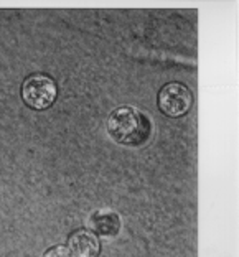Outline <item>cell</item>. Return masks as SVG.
I'll use <instances>...</instances> for the list:
<instances>
[{
    "label": "cell",
    "mask_w": 239,
    "mask_h": 257,
    "mask_svg": "<svg viewBox=\"0 0 239 257\" xmlns=\"http://www.w3.org/2000/svg\"><path fill=\"white\" fill-rule=\"evenodd\" d=\"M87 227L92 234L102 239H112L121 232V216L112 209H96L87 218Z\"/></svg>",
    "instance_id": "cell-4"
},
{
    "label": "cell",
    "mask_w": 239,
    "mask_h": 257,
    "mask_svg": "<svg viewBox=\"0 0 239 257\" xmlns=\"http://www.w3.org/2000/svg\"><path fill=\"white\" fill-rule=\"evenodd\" d=\"M68 249L74 257H99L101 242L89 229H78L68 237Z\"/></svg>",
    "instance_id": "cell-5"
},
{
    "label": "cell",
    "mask_w": 239,
    "mask_h": 257,
    "mask_svg": "<svg viewBox=\"0 0 239 257\" xmlns=\"http://www.w3.org/2000/svg\"><path fill=\"white\" fill-rule=\"evenodd\" d=\"M42 257H74L71 250L68 249V246H51L50 249H46Z\"/></svg>",
    "instance_id": "cell-6"
},
{
    "label": "cell",
    "mask_w": 239,
    "mask_h": 257,
    "mask_svg": "<svg viewBox=\"0 0 239 257\" xmlns=\"http://www.w3.org/2000/svg\"><path fill=\"white\" fill-rule=\"evenodd\" d=\"M107 134L115 144L142 147L152 137V120L137 107L121 106L109 114Z\"/></svg>",
    "instance_id": "cell-1"
},
{
    "label": "cell",
    "mask_w": 239,
    "mask_h": 257,
    "mask_svg": "<svg viewBox=\"0 0 239 257\" xmlns=\"http://www.w3.org/2000/svg\"><path fill=\"white\" fill-rule=\"evenodd\" d=\"M191 106H193V92L182 83H167L157 94V107L167 117H183L190 112Z\"/></svg>",
    "instance_id": "cell-3"
},
{
    "label": "cell",
    "mask_w": 239,
    "mask_h": 257,
    "mask_svg": "<svg viewBox=\"0 0 239 257\" xmlns=\"http://www.w3.org/2000/svg\"><path fill=\"white\" fill-rule=\"evenodd\" d=\"M58 86L46 74H32L22 84V99L30 109L45 110L55 104Z\"/></svg>",
    "instance_id": "cell-2"
}]
</instances>
